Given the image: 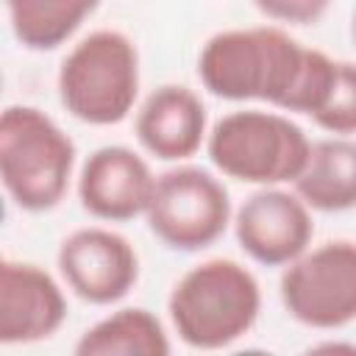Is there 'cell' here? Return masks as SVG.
I'll return each instance as SVG.
<instances>
[{"label": "cell", "instance_id": "cell-4", "mask_svg": "<svg viewBox=\"0 0 356 356\" xmlns=\"http://www.w3.org/2000/svg\"><path fill=\"white\" fill-rule=\"evenodd\" d=\"M61 106L86 125L122 122L139 97L136 44L114 28L83 36L58 70Z\"/></svg>", "mask_w": 356, "mask_h": 356}, {"label": "cell", "instance_id": "cell-17", "mask_svg": "<svg viewBox=\"0 0 356 356\" xmlns=\"http://www.w3.org/2000/svg\"><path fill=\"white\" fill-rule=\"evenodd\" d=\"M253 6L273 22L312 25L328 11L331 0H253Z\"/></svg>", "mask_w": 356, "mask_h": 356}, {"label": "cell", "instance_id": "cell-5", "mask_svg": "<svg viewBox=\"0 0 356 356\" xmlns=\"http://www.w3.org/2000/svg\"><path fill=\"white\" fill-rule=\"evenodd\" d=\"M306 131L278 111L242 108L214 122L206 139L211 164L242 184H295L309 161Z\"/></svg>", "mask_w": 356, "mask_h": 356}, {"label": "cell", "instance_id": "cell-8", "mask_svg": "<svg viewBox=\"0 0 356 356\" xmlns=\"http://www.w3.org/2000/svg\"><path fill=\"white\" fill-rule=\"evenodd\" d=\"M58 273L81 300L111 306L122 300L139 281V256L134 245L100 225L78 228L58 248Z\"/></svg>", "mask_w": 356, "mask_h": 356}, {"label": "cell", "instance_id": "cell-7", "mask_svg": "<svg viewBox=\"0 0 356 356\" xmlns=\"http://www.w3.org/2000/svg\"><path fill=\"white\" fill-rule=\"evenodd\" d=\"M281 303L292 320L317 331L345 328L356 320V242L331 239L286 264Z\"/></svg>", "mask_w": 356, "mask_h": 356}, {"label": "cell", "instance_id": "cell-3", "mask_svg": "<svg viewBox=\"0 0 356 356\" xmlns=\"http://www.w3.org/2000/svg\"><path fill=\"white\" fill-rule=\"evenodd\" d=\"M75 170V142L36 106L0 114V181L6 195L31 214L56 209Z\"/></svg>", "mask_w": 356, "mask_h": 356}, {"label": "cell", "instance_id": "cell-11", "mask_svg": "<svg viewBox=\"0 0 356 356\" xmlns=\"http://www.w3.org/2000/svg\"><path fill=\"white\" fill-rule=\"evenodd\" d=\"M67 320L61 284L31 261L3 259L0 264V342L31 345L53 337Z\"/></svg>", "mask_w": 356, "mask_h": 356}, {"label": "cell", "instance_id": "cell-18", "mask_svg": "<svg viewBox=\"0 0 356 356\" xmlns=\"http://www.w3.org/2000/svg\"><path fill=\"white\" fill-rule=\"evenodd\" d=\"M353 39H356V11H353Z\"/></svg>", "mask_w": 356, "mask_h": 356}, {"label": "cell", "instance_id": "cell-1", "mask_svg": "<svg viewBox=\"0 0 356 356\" xmlns=\"http://www.w3.org/2000/svg\"><path fill=\"white\" fill-rule=\"evenodd\" d=\"M337 61L275 25L231 28L206 39L197 56L200 83L220 100H264L281 111L314 117L334 83Z\"/></svg>", "mask_w": 356, "mask_h": 356}, {"label": "cell", "instance_id": "cell-16", "mask_svg": "<svg viewBox=\"0 0 356 356\" xmlns=\"http://www.w3.org/2000/svg\"><path fill=\"white\" fill-rule=\"evenodd\" d=\"M312 120L334 136L356 134V64L353 61H337L331 92L323 108Z\"/></svg>", "mask_w": 356, "mask_h": 356}, {"label": "cell", "instance_id": "cell-10", "mask_svg": "<svg viewBox=\"0 0 356 356\" xmlns=\"http://www.w3.org/2000/svg\"><path fill=\"white\" fill-rule=\"evenodd\" d=\"M156 189L150 164L125 145L97 147L81 167L78 200L103 222H125L147 211Z\"/></svg>", "mask_w": 356, "mask_h": 356}, {"label": "cell", "instance_id": "cell-14", "mask_svg": "<svg viewBox=\"0 0 356 356\" xmlns=\"http://www.w3.org/2000/svg\"><path fill=\"white\" fill-rule=\"evenodd\" d=\"M172 345L161 320L142 309L125 306L81 334L78 356H170Z\"/></svg>", "mask_w": 356, "mask_h": 356}, {"label": "cell", "instance_id": "cell-6", "mask_svg": "<svg viewBox=\"0 0 356 356\" xmlns=\"http://www.w3.org/2000/svg\"><path fill=\"white\" fill-rule=\"evenodd\" d=\"M145 217L147 228L170 250L195 253L214 245L231 225V197L209 170L172 167L156 175Z\"/></svg>", "mask_w": 356, "mask_h": 356}, {"label": "cell", "instance_id": "cell-12", "mask_svg": "<svg viewBox=\"0 0 356 356\" xmlns=\"http://www.w3.org/2000/svg\"><path fill=\"white\" fill-rule=\"evenodd\" d=\"M209 117L203 100L181 83L153 89L136 111V139L159 161L192 159L209 139Z\"/></svg>", "mask_w": 356, "mask_h": 356}, {"label": "cell", "instance_id": "cell-13", "mask_svg": "<svg viewBox=\"0 0 356 356\" xmlns=\"http://www.w3.org/2000/svg\"><path fill=\"white\" fill-rule=\"evenodd\" d=\"M295 192L314 211L339 214L356 209V139L331 136L312 142L309 161L295 178Z\"/></svg>", "mask_w": 356, "mask_h": 356}, {"label": "cell", "instance_id": "cell-2", "mask_svg": "<svg viewBox=\"0 0 356 356\" xmlns=\"http://www.w3.org/2000/svg\"><path fill=\"white\" fill-rule=\"evenodd\" d=\"M167 312L184 345L220 350L256 325L261 286L245 264L234 259H206L175 281Z\"/></svg>", "mask_w": 356, "mask_h": 356}, {"label": "cell", "instance_id": "cell-15", "mask_svg": "<svg viewBox=\"0 0 356 356\" xmlns=\"http://www.w3.org/2000/svg\"><path fill=\"white\" fill-rule=\"evenodd\" d=\"M100 0H6L14 39L28 50H56L95 11Z\"/></svg>", "mask_w": 356, "mask_h": 356}, {"label": "cell", "instance_id": "cell-9", "mask_svg": "<svg viewBox=\"0 0 356 356\" xmlns=\"http://www.w3.org/2000/svg\"><path fill=\"white\" fill-rule=\"evenodd\" d=\"M234 234L253 261L264 267H286L309 250L314 220L298 192L261 186L234 214Z\"/></svg>", "mask_w": 356, "mask_h": 356}]
</instances>
